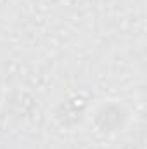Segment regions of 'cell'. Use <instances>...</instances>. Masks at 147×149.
Listing matches in <instances>:
<instances>
[{
  "mask_svg": "<svg viewBox=\"0 0 147 149\" xmlns=\"http://www.w3.org/2000/svg\"><path fill=\"white\" fill-rule=\"evenodd\" d=\"M87 121L101 137H116L130 123V109L119 99H102L90 106Z\"/></svg>",
  "mask_w": 147,
  "mask_h": 149,
  "instance_id": "1",
  "label": "cell"
},
{
  "mask_svg": "<svg viewBox=\"0 0 147 149\" xmlns=\"http://www.w3.org/2000/svg\"><path fill=\"white\" fill-rule=\"evenodd\" d=\"M68 149H90V148L83 146V142H78V144H74V146H71V148H68Z\"/></svg>",
  "mask_w": 147,
  "mask_h": 149,
  "instance_id": "2",
  "label": "cell"
}]
</instances>
